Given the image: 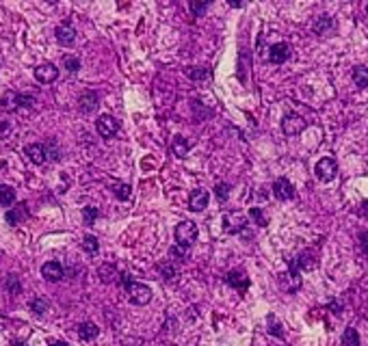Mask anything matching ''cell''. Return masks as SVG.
<instances>
[{"mask_svg": "<svg viewBox=\"0 0 368 346\" xmlns=\"http://www.w3.org/2000/svg\"><path fill=\"white\" fill-rule=\"evenodd\" d=\"M214 197L219 204H226L228 197H230V184H226V182H219V184L214 186Z\"/></svg>", "mask_w": 368, "mask_h": 346, "instance_id": "28", "label": "cell"}, {"mask_svg": "<svg viewBox=\"0 0 368 346\" xmlns=\"http://www.w3.org/2000/svg\"><path fill=\"white\" fill-rule=\"evenodd\" d=\"M172 149H174V154L178 156V158H184V156L188 154V141L184 139V136H174V141H172Z\"/></svg>", "mask_w": 368, "mask_h": 346, "instance_id": "23", "label": "cell"}, {"mask_svg": "<svg viewBox=\"0 0 368 346\" xmlns=\"http://www.w3.org/2000/svg\"><path fill=\"white\" fill-rule=\"evenodd\" d=\"M273 195L280 201H288V199L294 197V186L286 178H278V180L273 182Z\"/></svg>", "mask_w": 368, "mask_h": 346, "instance_id": "9", "label": "cell"}, {"mask_svg": "<svg viewBox=\"0 0 368 346\" xmlns=\"http://www.w3.org/2000/svg\"><path fill=\"white\" fill-rule=\"evenodd\" d=\"M110 188H113V195H115V197L122 199V201H128L130 197H132V186H130V184H124V182H115V184L110 186Z\"/></svg>", "mask_w": 368, "mask_h": 346, "instance_id": "21", "label": "cell"}, {"mask_svg": "<svg viewBox=\"0 0 368 346\" xmlns=\"http://www.w3.org/2000/svg\"><path fill=\"white\" fill-rule=\"evenodd\" d=\"M316 178L318 180H323V182H332L334 178H336V173H338V165H336V160L334 158H320L318 162H316Z\"/></svg>", "mask_w": 368, "mask_h": 346, "instance_id": "5", "label": "cell"}, {"mask_svg": "<svg viewBox=\"0 0 368 346\" xmlns=\"http://www.w3.org/2000/svg\"><path fill=\"white\" fill-rule=\"evenodd\" d=\"M16 201V191L6 184H0V206H11Z\"/></svg>", "mask_w": 368, "mask_h": 346, "instance_id": "25", "label": "cell"}, {"mask_svg": "<svg viewBox=\"0 0 368 346\" xmlns=\"http://www.w3.org/2000/svg\"><path fill=\"white\" fill-rule=\"evenodd\" d=\"M245 217L238 212H228L226 217H223V230H226L228 234H238L242 232V227H245Z\"/></svg>", "mask_w": 368, "mask_h": 346, "instance_id": "8", "label": "cell"}, {"mask_svg": "<svg viewBox=\"0 0 368 346\" xmlns=\"http://www.w3.org/2000/svg\"><path fill=\"white\" fill-rule=\"evenodd\" d=\"M292 262H294V266H297L299 271H312V269H316V256H314L312 251L299 253L297 260H292Z\"/></svg>", "mask_w": 368, "mask_h": 346, "instance_id": "17", "label": "cell"}, {"mask_svg": "<svg viewBox=\"0 0 368 346\" xmlns=\"http://www.w3.org/2000/svg\"><path fill=\"white\" fill-rule=\"evenodd\" d=\"M197 238V225L193 221H182V223L176 225V243L178 245H186L190 247Z\"/></svg>", "mask_w": 368, "mask_h": 346, "instance_id": "2", "label": "cell"}, {"mask_svg": "<svg viewBox=\"0 0 368 346\" xmlns=\"http://www.w3.org/2000/svg\"><path fill=\"white\" fill-rule=\"evenodd\" d=\"M50 346H68V342H61V340H52Z\"/></svg>", "mask_w": 368, "mask_h": 346, "instance_id": "44", "label": "cell"}, {"mask_svg": "<svg viewBox=\"0 0 368 346\" xmlns=\"http://www.w3.org/2000/svg\"><path fill=\"white\" fill-rule=\"evenodd\" d=\"M13 130V123L9 119H0V139H6Z\"/></svg>", "mask_w": 368, "mask_h": 346, "instance_id": "41", "label": "cell"}, {"mask_svg": "<svg viewBox=\"0 0 368 346\" xmlns=\"http://www.w3.org/2000/svg\"><path fill=\"white\" fill-rule=\"evenodd\" d=\"M32 106H35V97L20 93V108H32Z\"/></svg>", "mask_w": 368, "mask_h": 346, "instance_id": "42", "label": "cell"}, {"mask_svg": "<svg viewBox=\"0 0 368 346\" xmlns=\"http://www.w3.org/2000/svg\"><path fill=\"white\" fill-rule=\"evenodd\" d=\"M158 273H160V277H162V279H169V282H174V279L178 277V271H176V266H174V264H169V262L160 264V266H158Z\"/></svg>", "mask_w": 368, "mask_h": 346, "instance_id": "32", "label": "cell"}, {"mask_svg": "<svg viewBox=\"0 0 368 346\" xmlns=\"http://www.w3.org/2000/svg\"><path fill=\"white\" fill-rule=\"evenodd\" d=\"M366 13H368V4H366Z\"/></svg>", "mask_w": 368, "mask_h": 346, "instance_id": "49", "label": "cell"}, {"mask_svg": "<svg viewBox=\"0 0 368 346\" xmlns=\"http://www.w3.org/2000/svg\"><path fill=\"white\" fill-rule=\"evenodd\" d=\"M98 214H100V212H98V208H94V206H87V208H84V210H82V219H84V223H87V225H91V223H94V221L98 219Z\"/></svg>", "mask_w": 368, "mask_h": 346, "instance_id": "38", "label": "cell"}, {"mask_svg": "<svg viewBox=\"0 0 368 346\" xmlns=\"http://www.w3.org/2000/svg\"><path fill=\"white\" fill-rule=\"evenodd\" d=\"M54 35H56V41L61 43V45H72V43L76 41V30L72 28L70 24H61V26H56Z\"/></svg>", "mask_w": 368, "mask_h": 346, "instance_id": "15", "label": "cell"}, {"mask_svg": "<svg viewBox=\"0 0 368 346\" xmlns=\"http://www.w3.org/2000/svg\"><path fill=\"white\" fill-rule=\"evenodd\" d=\"M342 346H360V336L356 329H344L342 334Z\"/></svg>", "mask_w": 368, "mask_h": 346, "instance_id": "29", "label": "cell"}, {"mask_svg": "<svg viewBox=\"0 0 368 346\" xmlns=\"http://www.w3.org/2000/svg\"><path fill=\"white\" fill-rule=\"evenodd\" d=\"M280 286H282V290H286V292H294V290L301 288L299 269L294 266L292 260H290V269H288V273H282L280 275Z\"/></svg>", "mask_w": 368, "mask_h": 346, "instance_id": "3", "label": "cell"}, {"mask_svg": "<svg viewBox=\"0 0 368 346\" xmlns=\"http://www.w3.org/2000/svg\"><path fill=\"white\" fill-rule=\"evenodd\" d=\"M122 284L126 286L128 297H130V301H132L134 305H148L150 301H152V290H150L146 284L132 282L130 275H122Z\"/></svg>", "mask_w": 368, "mask_h": 346, "instance_id": "1", "label": "cell"}, {"mask_svg": "<svg viewBox=\"0 0 368 346\" xmlns=\"http://www.w3.org/2000/svg\"><path fill=\"white\" fill-rule=\"evenodd\" d=\"M82 249L89 253V256H96L98 249H100V245H98V238L91 236V234H87V236L82 238Z\"/></svg>", "mask_w": 368, "mask_h": 346, "instance_id": "26", "label": "cell"}, {"mask_svg": "<svg viewBox=\"0 0 368 346\" xmlns=\"http://www.w3.org/2000/svg\"><path fill=\"white\" fill-rule=\"evenodd\" d=\"M228 284L232 286L234 290H238V292H247V288H249V277L245 275V273H240V271H232V273H228Z\"/></svg>", "mask_w": 368, "mask_h": 346, "instance_id": "14", "label": "cell"}, {"mask_svg": "<svg viewBox=\"0 0 368 346\" xmlns=\"http://www.w3.org/2000/svg\"><path fill=\"white\" fill-rule=\"evenodd\" d=\"M0 106H2V110H6V113L18 110L20 108V93H16V91H4L2 100H0Z\"/></svg>", "mask_w": 368, "mask_h": 346, "instance_id": "19", "label": "cell"}, {"mask_svg": "<svg viewBox=\"0 0 368 346\" xmlns=\"http://www.w3.org/2000/svg\"><path fill=\"white\" fill-rule=\"evenodd\" d=\"M4 327H6V318H4V316H0V331H2Z\"/></svg>", "mask_w": 368, "mask_h": 346, "instance_id": "46", "label": "cell"}, {"mask_svg": "<svg viewBox=\"0 0 368 346\" xmlns=\"http://www.w3.org/2000/svg\"><path fill=\"white\" fill-rule=\"evenodd\" d=\"M208 201H210V195L208 191H193L188 197V208L193 212H202L208 208Z\"/></svg>", "mask_w": 368, "mask_h": 346, "instance_id": "12", "label": "cell"}, {"mask_svg": "<svg viewBox=\"0 0 368 346\" xmlns=\"http://www.w3.org/2000/svg\"><path fill=\"white\" fill-rule=\"evenodd\" d=\"M96 128H98V134H100L102 139H110V136H115V132L120 130V121H117L113 115H100L96 121Z\"/></svg>", "mask_w": 368, "mask_h": 346, "instance_id": "4", "label": "cell"}, {"mask_svg": "<svg viewBox=\"0 0 368 346\" xmlns=\"http://www.w3.org/2000/svg\"><path fill=\"white\" fill-rule=\"evenodd\" d=\"M249 217L256 221L258 227H266V219H264V214H262L260 208H249Z\"/></svg>", "mask_w": 368, "mask_h": 346, "instance_id": "37", "label": "cell"}, {"mask_svg": "<svg viewBox=\"0 0 368 346\" xmlns=\"http://www.w3.org/2000/svg\"><path fill=\"white\" fill-rule=\"evenodd\" d=\"M230 6H236V9H238V6H242V2H238V0H230Z\"/></svg>", "mask_w": 368, "mask_h": 346, "instance_id": "47", "label": "cell"}, {"mask_svg": "<svg viewBox=\"0 0 368 346\" xmlns=\"http://www.w3.org/2000/svg\"><path fill=\"white\" fill-rule=\"evenodd\" d=\"M288 56H290V48H288V43H273L271 50H268V61L275 63V65L286 63Z\"/></svg>", "mask_w": 368, "mask_h": 346, "instance_id": "11", "label": "cell"}, {"mask_svg": "<svg viewBox=\"0 0 368 346\" xmlns=\"http://www.w3.org/2000/svg\"><path fill=\"white\" fill-rule=\"evenodd\" d=\"M188 251H190V247H186V245H178V243H176V245L172 247V256H174V258H180V260L186 258Z\"/></svg>", "mask_w": 368, "mask_h": 346, "instance_id": "39", "label": "cell"}, {"mask_svg": "<svg viewBox=\"0 0 368 346\" xmlns=\"http://www.w3.org/2000/svg\"><path fill=\"white\" fill-rule=\"evenodd\" d=\"M48 308H50V305H48V301H46L44 297H37V299H32V303H30V310L35 312L37 316H44L46 312H48Z\"/></svg>", "mask_w": 368, "mask_h": 346, "instance_id": "31", "label": "cell"}, {"mask_svg": "<svg viewBox=\"0 0 368 346\" xmlns=\"http://www.w3.org/2000/svg\"><path fill=\"white\" fill-rule=\"evenodd\" d=\"M188 6H190V11H193L195 17H202V13L208 9V2H195L193 0V2H188Z\"/></svg>", "mask_w": 368, "mask_h": 346, "instance_id": "40", "label": "cell"}, {"mask_svg": "<svg viewBox=\"0 0 368 346\" xmlns=\"http://www.w3.org/2000/svg\"><path fill=\"white\" fill-rule=\"evenodd\" d=\"M26 217H28V208H26V204H20L16 208H11V210L4 214V219H6L9 225H20Z\"/></svg>", "mask_w": 368, "mask_h": 346, "instance_id": "16", "label": "cell"}, {"mask_svg": "<svg viewBox=\"0 0 368 346\" xmlns=\"http://www.w3.org/2000/svg\"><path fill=\"white\" fill-rule=\"evenodd\" d=\"M11 346H26V342H22V340H13Z\"/></svg>", "mask_w": 368, "mask_h": 346, "instance_id": "48", "label": "cell"}, {"mask_svg": "<svg viewBox=\"0 0 368 346\" xmlns=\"http://www.w3.org/2000/svg\"><path fill=\"white\" fill-rule=\"evenodd\" d=\"M63 65H65V69H68L70 74H76V71L80 69V58H76V56L68 54V56L63 58Z\"/></svg>", "mask_w": 368, "mask_h": 346, "instance_id": "35", "label": "cell"}, {"mask_svg": "<svg viewBox=\"0 0 368 346\" xmlns=\"http://www.w3.org/2000/svg\"><path fill=\"white\" fill-rule=\"evenodd\" d=\"M98 275H100V279H102L104 284L115 282V277H117V269H115V264H102L100 269H98Z\"/></svg>", "mask_w": 368, "mask_h": 346, "instance_id": "24", "label": "cell"}, {"mask_svg": "<svg viewBox=\"0 0 368 346\" xmlns=\"http://www.w3.org/2000/svg\"><path fill=\"white\" fill-rule=\"evenodd\" d=\"M332 28H334V19L330 15H320L316 22H314V32H316V35H327Z\"/></svg>", "mask_w": 368, "mask_h": 346, "instance_id": "22", "label": "cell"}, {"mask_svg": "<svg viewBox=\"0 0 368 346\" xmlns=\"http://www.w3.org/2000/svg\"><path fill=\"white\" fill-rule=\"evenodd\" d=\"M362 212H364V217L368 219V199H366V201H364V204H362Z\"/></svg>", "mask_w": 368, "mask_h": 346, "instance_id": "45", "label": "cell"}, {"mask_svg": "<svg viewBox=\"0 0 368 346\" xmlns=\"http://www.w3.org/2000/svg\"><path fill=\"white\" fill-rule=\"evenodd\" d=\"M353 80L358 87H368V67H356L353 69Z\"/></svg>", "mask_w": 368, "mask_h": 346, "instance_id": "30", "label": "cell"}, {"mask_svg": "<svg viewBox=\"0 0 368 346\" xmlns=\"http://www.w3.org/2000/svg\"><path fill=\"white\" fill-rule=\"evenodd\" d=\"M24 154L28 156V160H30V162H35V165H44V162H46L44 145H39V143H30V145H26Z\"/></svg>", "mask_w": 368, "mask_h": 346, "instance_id": "18", "label": "cell"}, {"mask_svg": "<svg viewBox=\"0 0 368 346\" xmlns=\"http://www.w3.org/2000/svg\"><path fill=\"white\" fill-rule=\"evenodd\" d=\"M206 67H200V65H193V67H188L186 69V76L188 78H193V80H204L206 78Z\"/></svg>", "mask_w": 368, "mask_h": 346, "instance_id": "36", "label": "cell"}, {"mask_svg": "<svg viewBox=\"0 0 368 346\" xmlns=\"http://www.w3.org/2000/svg\"><path fill=\"white\" fill-rule=\"evenodd\" d=\"M282 130H284V134H288V136H297L306 130V119L290 113L284 117V121H282Z\"/></svg>", "mask_w": 368, "mask_h": 346, "instance_id": "6", "label": "cell"}, {"mask_svg": "<svg viewBox=\"0 0 368 346\" xmlns=\"http://www.w3.org/2000/svg\"><path fill=\"white\" fill-rule=\"evenodd\" d=\"M44 152H46V160L56 162L58 158H61V152H58V147H56L54 141H48V143H46V145H44Z\"/></svg>", "mask_w": 368, "mask_h": 346, "instance_id": "27", "label": "cell"}, {"mask_svg": "<svg viewBox=\"0 0 368 346\" xmlns=\"http://www.w3.org/2000/svg\"><path fill=\"white\" fill-rule=\"evenodd\" d=\"M360 249H362L364 253H368V232L360 234Z\"/></svg>", "mask_w": 368, "mask_h": 346, "instance_id": "43", "label": "cell"}, {"mask_svg": "<svg viewBox=\"0 0 368 346\" xmlns=\"http://www.w3.org/2000/svg\"><path fill=\"white\" fill-rule=\"evenodd\" d=\"M78 108H80V113L89 115L94 113L98 108V93L96 91H82L80 97H78Z\"/></svg>", "mask_w": 368, "mask_h": 346, "instance_id": "10", "label": "cell"}, {"mask_svg": "<svg viewBox=\"0 0 368 346\" xmlns=\"http://www.w3.org/2000/svg\"><path fill=\"white\" fill-rule=\"evenodd\" d=\"M4 288L11 292V295H20L22 292V284H20V277L18 275H9L4 282Z\"/></svg>", "mask_w": 368, "mask_h": 346, "instance_id": "33", "label": "cell"}, {"mask_svg": "<svg viewBox=\"0 0 368 346\" xmlns=\"http://www.w3.org/2000/svg\"><path fill=\"white\" fill-rule=\"evenodd\" d=\"M78 338L84 340V342L96 340V338H98V327H96L94 323H82L80 327H78Z\"/></svg>", "mask_w": 368, "mask_h": 346, "instance_id": "20", "label": "cell"}, {"mask_svg": "<svg viewBox=\"0 0 368 346\" xmlns=\"http://www.w3.org/2000/svg\"><path fill=\"white\" fill-rule=\"evenodd\" d=\"M35 78H37V82H44V84L54 82L58 78L56 65L54 63H42L39 67H35Z\"/></svg>", "mask_w": 368, "mask_h": 346, "instance_id": "7", "label": "cell"}, {"mask_svg": "<svg viewBox=\"0 0 368 346\" xmlns=\"http://www.w3.org/2000/svg\"><path fill=\"white\" fill-rule=\"evenodd\" d=\"M42 275H44V279H48V282H61L65 271L58 262H46L42 266Z\"/></svg>", "mask_w": 368, "mask_h": 346, "instance_id": "13", "label": "cell"}, {"mask_svg": "<svg viewBox=\"0 0 368 346\" xmlns=\"http://www.w3.org/2000/svg\"><path fill=\"white\" fill-rule=\"evenodd\" d=\"M266 323H268V334H271V336H275V338L284 336V331H282V325L278 323V318H275L273 314L266 316Z\"/></svg>", "mask_w": 368, "mask_h": 346, "instance_id": "34", "label": "cell"}]
</instances>
